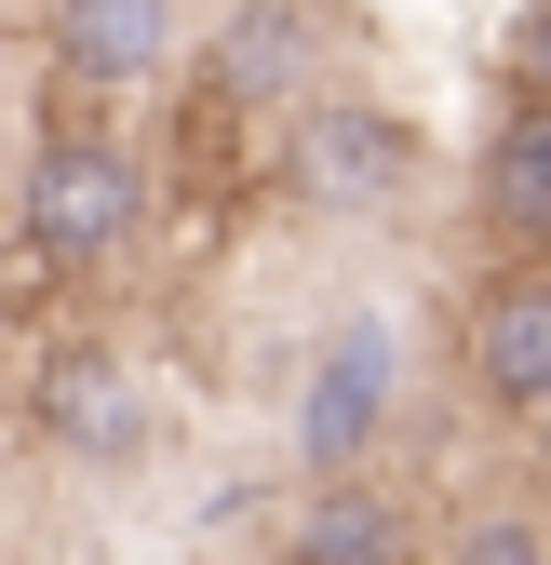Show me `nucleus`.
Instances as JSON below:
<instances>
[{"label":"nucleus","instance_id":"obj_7","mask_svg":"<svg viewBox=\"0 0 551 565\" xmlns=\"http://www.w3.org/2000/svg\"><path fill=\"white\" fill-rule=\"evenodd\" d=\"M41 54L82 95H134L188 54V0H41Z\"/></svg>","mask_w":551,"mask_h":565},{"label":"nucleus","instance_id":"obj_2","mask_svg":"<svg viewBox=\"0 0 551 565\" xmlns=\"http://www.w3.org/2000/svg\"><path fill=\"white\" fill-rule=\"evenodd\" d=\"M149 162L121 149V135H41L28 175H14V243L41 269H108L134 230H149Z\"/></svg>","mask_w":551,"mask_h":565},{"label":"nucleus","instance_id":"obj_10","mask_svg":"<svg viewBox=\"0 0 551 565\" xmlns=\"http://www.w3.org/2000/svg\"><path fill=\"white\" fill-rule=\"evenodd\" d=\"M431 565H551V512H525V499H471V512L431 525Z\"/></svg>","mask_w":551,"mask_h":565},{"label":"nucleus","instance_id":"obj_8","mask_svg":"<svg viewBox=\"0 0 551 565\" xmlns=\"http://www.w3.org/2000/svg\"><path fill=\"white\" fill-rule=\"evenodd\" d=\"M431 525L390 471H310V499L283 512V565H418Z\"/></svg>","mask_w":551,"mask_h":565},{"label":"nucleus","instance_id":"obj_12","mask_svg":"<svg viewBox=\"0 0 551 565\" xmlns=\"http://www.w3.org/2000/svg\"><path fill=\"white\" fill-rule=\"evenodd\" d=\"M525 458H538V484H551V404H538V417H525Z\"/></svg>","mask_w":551,"mask_h":565},{"label":"nucleus","instance_id":"obj_4","mask_svg":"<svg viewBox=\"0 0 551 565\" xmlns=\"http://www.w3.org/2000/svg\"><path fill=\"white\" fill-rule=\"evenodd\" d=\"M390 417H403V337L377 310H350L296 377V471H377Z\"/></svg>","mask_w":551,"mask_h":565},{"label":"nucleus","instance_id":"obj_5","mask_svg":"<svg viewBox=\"0 0 551 565\" xmlns=\"http://www.w3.org/2000/svg\"><path fill=\"white\" fill-rule=\"evenodd\" d=\"M149 431H162V404H149V377H134L108 337L41 350V377H28V445H41V458L121 471V458H149Z\"/></svg>","mask_w":551,"mask_h":565},{"label":"nucleus","instance_id":"obj_3","mask_svg":"<svg viewBox=\"0 0 551 565\" xmlns=\"http://www.w3.org/2000/svg\"><path fill=\"white\" fill-rule=\"evenodd\" d=\"M188 67H202V95H216V108L283 121L296 95L350 82V28H336L323 0H229V14L188 41Z\"/></svg>","mask_w":551,"mask_h":565},{"label":"nucleus","instance_id":"obj_13","mask_svg":"<svg viewBox=\"0 0 551 565\" xmlns=\"http://www.w3.org/2000/svg\"><path fill=\"white\" fill-rule=\"evenodd\" d=\"M418 565H431V552H418Z\"/></svg>","mask_w":551,"mask_h":565},{"label":"nucleus","instance_id":"obj_6","mask_svg":"<svg viewBox=\"0 0 551 565\" xmlns=\"http://www.w3.org/2000/svg\"><path fill=\"white\" fill-rule=\"evenodd\" d=\"M457 404H485L498 431H525L551 404V256L498 269L485 297L457 310Z\"/></svg>","mask_w":551,"mask_h":565},{"label":"nucleus","instance_id":"obj_1","mask_svg":"<svg viewBox=\"0 0 551 565\" xmlns=\"http://www.w3.org/2000/svg\"><path fill=\"white\" fill-rule=\"evenodd\" d=\"M431 189V135L403 121L390 95L364 82H323L283 108V202L323 230H364V216H403V202Z\"/></svg>","mask_w":551,"mask_h":565},{"label":"nucleus","instance_id":"obj_9","mask_svg":"<svg viewBox=\"0 0 551 565\" xmlns=\"http://www.w3.org/2000/svg\"><path fill=\"white\" fill-rule=\"evenodd\" d=\"M471 216H485L511 256H551V95L511 82V108L485 121V149H471Z\"/></svg>","mask_w":551,"mask_h":565},{"label":"nucleus","instance_id":"obj_11","mask_svg":"<svg viewBox=\"0 0 551 565\" xmlns=\"http://www.w3.org/2000/svg\"><path fill=\"white\" fill-rule=\"evenodd\" d=\"M511 82L551 95V0H525V14H511Z\"/></svg>","mask_w":551,"mask_h":565}]
</instances>
